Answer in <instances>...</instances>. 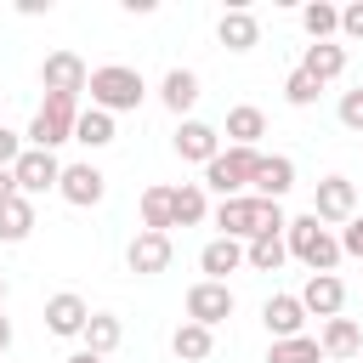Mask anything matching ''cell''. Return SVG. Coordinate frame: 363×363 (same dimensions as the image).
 Wrapping results in <instances>:
<instances>
[{
  "instance_id": "obj_1",
  "label": "cell",
  "mask_w": 363,
  "mask_h": 363,
  "mask_svg": "<svg viewBox=\"0 0 363 363\" xmlns=\"http://www.w3.org/2000/svg\"><path fill=\"white\" fill-rule=\"evenodd\" d=\"M210 221L221 227V238H238V244H250L255 233H284V227H289L284 204H272V199H255V193L221 199V204L210 210Z\"/></svg>"
},
{
  "instance_id": "obj_2",
  "label": "cell",
  "mask_w": 363,
  "mask_h": 363,
  "mask_svg": "<svg viewBox=\"0 0 363 363\" xmlns=\"http://www.w3.org/2000/svg\"><path fill=\"white\" fill-rule=\"evenodd\" d=\"M85 91H91V108H102V113H136L142 102H147V79L130 68V62H102V68H91V79H85Z\"/></svg>"
},
{
  "instance_id": "obj_3",
  "label": "cell",
  "mask_w": 363,
  "mask_h": 363,
  "mask_svg": "<svg viewBox=\"0 0 363 363\" xmlns=\"http://www.w3.org/2000/svg\"><path fill=\"white\" fill-rule=\"evenodd\" d=\"M284 250L301 261V267H312V272H335L346 255H340V238L306 210V216H295L289 227H284Z\"/></svg>"
},
{
  "instance_id": "obj_4",
  "label": "cell",
  "mask_w": 363,
  "mask_h": 363,
  "mask_svg": "<svg viewBox=\"0 0 363 363\" xmlns=\"http://www.w3.org/2000/svg\"><path fill=\"white\" fill-rule=\"evenodd\" d=\"M74 119H79V96H57V91H45V102L34 108V119H28V147H45V153H57L62 142H74Z\"/></svg>"
},
{
  "instance_id": "obj_5",
  "label": "cell",
  "mask_w": 363,
  "mask_h": 363,
  "mask_svg": "<svg viewBox=\"0 0 363 363\" xmlns=\"http://www.w3.org/2000/svg\"><path fill=\"white\" fill-rule=\"evenodd\" d=\"M255 170H261V147H221V153L204 164V182H199V187H210V193H221V199H238V193H250Z\"/></svg>"
},
{
  "instance_id": "obj_6",
  "label": "cell",
  "mask_w": 363,
  "mask_h": 363,
  "mask_svg": "<svg viewBox=\"0 0 363 363\" xmlns=\"http://www.w3.org/2000/svg\"><path fill=\"white\" fill-rule=\"evenodd\" d=\"M57 176H62V159L45 153V147H23L17 164H11V182L23 199H40V193H57Z\"/></svg>"
},
{
  "instance_id": "obj_7",
  "label": "cell",
  "mask_w": 363,
  "mask_h": 363,
  "mask_svg": "<svg viewBox=\"0 0 363 363\" xmlns=\"http://www.w3.org/2000/svg\"><path fill=\"white\" fill-rule=\"evenodd\" d=\"M312 216H318L323 227H346V221L357 216V187H352L346 176H323V182L312 187Z\"/></svg>"
},
{
  "instance_id": "obj_8",
  "label": "cell",
  "mask_w": 363,
  "mask_h": 363,
  "mask_svg": "<svg viewBox=\"0 0 363 363\" xmlns=\"http://www.w3.org/2000/svg\"><path fill=\"white\" fill-rule=\"evenodd\" d=\"M57 193H62L74 210H91V204H102V199H108V176H102L91 159H79V164H62Z\"/></svg>"
},
{
  "instance_id": "obj_9",
  "label": "cell",
  "mask_w": 363,
  "mask_h": 363,
  "mask_svg": "<svg viewBox=\"0 0 363 363\" xmlns=\"http://www.w3.org/2000/svg\"><path fill=\"white\" fill-rule=\"evenodd\" d=\"M170 255H176V244H170V233H136L130 244H125V267L136 272V278H159L164 267H170Z\"/></svg>"
},
{
  "instance_id": "obj_10",
  "label": "cell",
  "mask_w": 363,
  "mask_h": 363,
  "mask_svg": "<svg viewBox=\"0 0 363 363\" xmlns=\"http://www.w3.org/2000/svg\"><path fill=\"white\" fill-rule=\"evenodd\" d=\"M233 289L227 284H210V278H199L193 289H187V323H204V329H216V323H227L233 318Z\"/></svg>"
},
{
  "instance_id": "obj_11",
  "label": "cell",
  "mask_w": 363,
  "mask_h": 363,
  "mask_svg": "<svg viewBox=\"0 0 363 363\" xmlns=\"http://www.w3.org/2000/svg\"><path fill=\"white\" fill-rule=\"evenodd\" d=\"M85 79H91V68H85V57H79V51H51V57L40 62V85H45V91H57V96H79V91H85Z\"/></svg>"
},
{
  "instance_id": "obj_12",
  "label": "cell",
  "mask_w": 363,
  "mask_h": 363,
  "mask_svg": "<svg viewBox=\"0 0 363 363\" xmlns=\"http://www.w3.org/2000/svg\"><path fill=\"white\" fill-rule=\"evenodd\" d=\"M170 147H176V159H187V164H210V159L221 153V130L204 125V119H176Z\"/></svg>"
},
{
  "instance_id": "obj_13",
  "label": "cell",
  "mask_w": 363,
  "mask_h": 363,
  "mask_svg": "<svg viewBox=\"0 0 363 363\" xmlns=\"http://www.w3.org/2000/svg\"><path fill=\"white\" fill-rule=\"evenodd\" d=\"M85 318H91V306H85V295H74V289H57V295L45 301V329H51L57 340H79V335H85Z\"/></svg>"
},
{
  "instance_id": "obj_14",
  "label": "cell",
  "mask_w": 363,
  "mask_h": 363,
  "mask_svg": "<svg viewBox=\"0 0 363 363\" xmlns=\"http://www.w3.org/2000/svg\"><path fill=\"white\" fill-rule=\"evenodd\" d=\"M301 306H306V318H340L346 284H340L335 272H312V278L301 284Z\"/></svg>"
},
{
  "instance_id": "obj_15",
  "label": "cell",
  "mask_w": 363,
  "mask_h": 363,
  "mask_svg": "<svg viewBox=\"0 0 363 363\" xmlns=\"http://www.w3.org/2000/svg\"><path fill=\"white\" fill-rule=\"evenodd\" d=\"M199 96H204V85H199V74H193V68H170V74L159 79V102H164L176 119H193Z\"/></svg>"
},
{
  "instance_id": "obj_16",
  "label": "cell",
  "mask_w": 363,
  "mask_h": 363,
  "mask_svg": "<svg viewBox=\"0 0 363 363\" xmlns=\"http://www.w3.org/2000/svg\"><path fill=\"white\" fill-rule=\"evenodd\" d=\"M261 323H267V335H272V340L306 335V306H301V295H267V306H261Z\"/></svg>"
},
{
  "instance_id": "obj_17",
  "label": "cell",
  "mask_w": 363,
  "mask_h": 363,
  "mask_svg": "<svg viewBox=\"0 0 363 363\" xmlns=\"http://www.w3.org/2000/svg\"><path fill=\"white\" fill-rule=\"evenodd\" d=\"M318 352H323V363H346V357L363 352V329H357L352 318H323V329H318Z\"/></svg>"
},
{
  "instance_id": "obj_18",
  "label": "cell",
  "mask_w": 363,
  "mask_h": 363,
  "mask_svg": "<svg viewBox=\"0 0 363 363\" xmlns=\"http://www.w3.org/2000/svg\"><path fill=\"white\" fill-rule=\"evenodd\" d=\"M289 187H295V159H289V153H261V170H255L250 193H255V199H272V204H278V199H284Z\"/></svg>"
},
{
  "instance_id": "obj_19",
  "label": "cell",
  "mask_w": 363,
  "mask_h": 363,
  "mask_svg": "<svg viewBox=\"0 0 363 363\" xmlns=\"http://www.w3.org/2000/svg\"><path fill=\"white\" fill-rule=\"evenodd\" d=\"M301 74H306L312 85H335V79L346 74V45H340V40L306 45V57H301Z\"/></svg>"
},
{
  "instance_id": "obj_20",
  "label": "cell",
  "mask_w": 363,
  "mask_h": 363,
  "mask_svg": "<svg viewBox=\"0 0 363 363\" xmlns=\"http://www.w3.org/2000/svg\"><path fill=\"white\" fill-rule=\"evenodd\" d=\"M238 267H244V244H238V238H221V233H216V238L199 250V272H204L210 284H227V272H238Z\"/></svg>"
},
{
  "instance_id": "obj_21",
  "label": "cell",
  "mask_w": 363,
  "mask_h": 363,
  "mask_svg": "<svg viewBox=\"0 0 363 363\" xmlns=\"http://www.w3.org/2000/svg\"><path fill=\"white\" fill-rule=\"evenodd\" d=\"M216 40H221L227 51H255V45H261V23H255V11H244V6L221 11V23H216Z\"/></svg>"
},
{
  "instance_id": "obj_22",
  "label": "cell",
  "mask_w": 363,
  "mask_h": 363,
  "mask_svg": "<svg viewBox=\"0 0 363 363\" xmlns=\"http://www.w3.org/2000/svg\"><path fill=\"white\" fill-rule=\"evenodd\" d=\"M221 136H227V147H255V142L267 136V113H261L255 102H238V108H227Z\"/></svg>"
},
{
  "instance_id": "obj_23",
  "label": "cell",
  "mask_w": 363,
  "mask_h": 363,
  "mask_svg": "<svg viewBox=\"0 0 363 363\" xmlns=\"http://www.w3.org/2000/svg\"><path fill=\"white\" fill-rule=\"evenodd\" d=\"M170 352L182 357V363H204L210 352H216V329H204V323H176V335H170Z\"/></svg>"
},
{
  "instance_id": "obj_24",
  "label": "cell",
  "mask_w": 363,
  "mask_h": 363,
  "mask_svg": "<svg viewBox=\"0 0 363 363\" xmlns=\"http://www.w3.org/2000/svg\"><path fill=\"white\" fill-rule=\"evenodd\" d=\"M85 352H96V357H108V352H119V340H125V323L113 318V312H91L85 318Z\"/></svg>"
},
{
  "instance_id": "obj_25",
  "label": "cell",
  "mask_w": 363,
  "mask_h": 363,
  "mask_svg": "<svg viewBox=\"0 0 363 363\" xmlns=\"http://www.w3.org/2000/svg\"><path fill=\"white\" fill-rule=\"evenodd\" d=\"M28 233H34V199L11 193V199L0 204V244H23Z\"/></svg>"
},
{
  "instance_id": "obj_26",
  "label": "cell",
  "mask_w": 363,
  "mask_h": 363,
  "mask_svg": "<svg viewBox=\"0 0 363 363\" xmlns=\"http://www.w3.org/2000/svg\"><path fill=\"white\" fill-rule=\"evenodd\" d=\"M142 227H147V233H170V227H176V204H170V187H164V182L142 187Z\"/></svg>"
},
{
  "instance_id": "obj_27",
  "label": "cell",
  "mask_w": 363,
  "mask_h": 363,
  "mask_svg": "<svg viewBox=\"0 0 363 363\" xmlns=\"http://www.w3.org/2000/svg\"><path fill=\"white\" fill-rule=\"evenodd\" d=\"M170 204H176V227H199V221H210V193H204L199 182L170 187Z\"/></svg>"
},
{
  "instance_id": "obj_28",
  "label": "cell",
  "mask_w": 363,
  "mask_h": 363,
  "mask_svg": "<svg viewBox=\"0 0 363 363\" xmlns=\"http://www.w3.org/2000/svg\"><path fill=\"white\" fill-rule=\"evenodd\" d=\"M284 261H289L284 233H255V238L244 244V267H255V272H278Z\"/></svg>"
},
{
  "instance_id": "obj_29",
  "label": "cell",
  "mask_w": 363,
  "mask_h": 363,
  "mask_svg": "<svg viewBox=\"0 0 363 363\" xmlns=\"http://www.w3.org/2000/svg\"><path fill=\"white\" fill-rule=\"evenodd\" d=\"M74 142L79 147H108L113 142V113H102V108H79V119H74Z\"/></svg>"
},
{
  "instance_id": "obj_30",
  "label": "cell",
  "mask_w": 363,
  "mask_h": 363,
  "mask_svg": "<svg viewBox=\"0 0 363 363\" xmlns=\"http://www.w3.org/2000/svg\"><path fill=\"white\" fill-rule=\"evenodd\" d=\"M301 28L312 34V45L335 40V34H340V6H329V0H312V6H301Z\"/></svg>"
},
{
  "instance_id": "obj_31",
  "label": "cell",
  "mask_w": 363,
  "mask_h": 363,
  "mask_svg": "<svg viewBox=\"0 0 363 363\" xmlns=\"http://www.w3.org/2000/svg\"><path fill=\"white\" fill-rule=\"evenodd\" d=\"M267 363H323L318 335H289V340H272V346H267Z\"/></svg>"
},
{
  "instance_id": "obj_32",
  "label": "cell",
  "mask_w": 363,
  "mask_h": 363,
  "mask_svg": "<svg viewBox=\"0 0 363 363\" xmlns=\"http://www.w3.org/2000/svg\"><path fill=\"white\" fill-rule=\"evenodd\" d=\"M318 91H323V85H312L301 68H289V79H284V102H289V108H312Z\"/></svg>"
},
{
  "instance_id": "obj_33",
  "label": "cell",
  "mask_w": 363,
  "mask_h": 363,
  "mask_svg": "<svg viewBox=\"0 0 363 363\" xmlns=\"http://www.w3.org/2000/svg\"><path fill=\"white\" fill-rule=\"evenodd\" d=\"M335 113H340V125H346V130H357V136H363V85H357V91H346Z\"/></svg>"
},
{
  "instance_id": "obj_34",
  "label": "cell",
  "mask_w": 363,
  "mask_h": 363,
  "mask_svg": "<svg viewBox=\"0 0 363 363\" xmlns=\"http://www.w3.org/2000/svg\"><path fill=\"white\" fill-rule=\"evenodd\" d=\"M23 147H28V142H23V136H17V130H6V125H0V170H11V164H17V153H23Z\"/></svg>"
},
{
  "instance_id": "obj_35",
  "label": "cell",
  "mask_w": 363,
  "mask_h": 363,
  "mask_svg": "<svg viewBox=\"0 0 363 363\" xmlns=\"http://www.w3.org/2000/svg\"><path fill=\"white\" fill-rule=\"evenodd\" d=\"M340 255H357V261H363V216L346 221V233H340Z\"/></svg>"
},
{
  "instance_id": "obj_36",
  "label": "cell",
  "mask_w": 363,
  "mask_h": 363,
  "mask_svg": "<svg viewBox=\"0 0 363 363\" xmlns=\"http://www.w3.org/2000/svg\"><path fill=\"white\" fill-rule=\"evenodd\" d=\"M340 34L346 40H363V0L357 6H340Z\"/></svg>"
},
{
  "instance_id": "obj_37",
  "label": "cell",
  "mask_w": 363,
  "mask_h": 363,
  "mask_svg": "<svg viewBox=\"0 0 363 363\" xmlns=\"http://www.w3.org/2000/svg\"><path fill=\"white\" fill-rule=\"evenodd\" d=\"M62 363H108V357H96V352H85V346H79V352H68Z\"/></svg>"
},
{
  "instance_id": "obj_38",
  "label": "cell",
  "mask_w": 363,
  "mask_h": 363,
  "mask_svg": "<svg viewBox=\"0 0 363 363\" xmlns=\"http://www.w3.org/2000/svg\"><path fill=\"white\" fill-rule=\"evenodd\" d=\"M11 193H17V182H11V170H0V204H6Z\"/></svg>"
},
{
  "instance_id": "obj_39",
  "label": "cell",
  "mask_w": 363,
  "mask_h": 363,
  "mask_svg": "<svg viewBox=\"0 0 363 363\" xmlns=\"http://www.w3.org/2000/svg\"><path fill=\"white\" fill-rule=\"evenodd\" d=\"M6 346H11V318L0 312V352H6Z\"/></svg>"
},
{
  "instance_id": "obj_40",
  "label": "cell",
  "mask_w": 363,
  "mask_h": 363,
  "mask_svg": "<svg viewBox=\"0 0 363 363\" xmlns=\"http://www.w3.org/2000/svg\"><path fill=\"white\" fill-rule=\"evenodd\" d=\"M0 306H6V278H0Z\"/></svg>"
}]
</instances>
